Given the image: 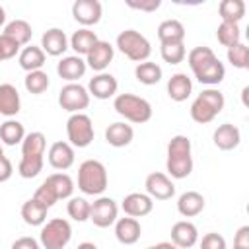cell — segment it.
<instances>
[{"label":"cell","instance_id":"22","mask_svg":"<svg viewBox=\"0 0 249 249\" xmlns=\"http://www.w3.org/2000/svg\"><path fill=\"white\" fill-rule=\"evenodd\" d=\"M132 138H134V128L123 121L113 123L105 128V142L113 148H124L132 142Z\"/></svg>","mask_w":249,"mask_h":249},{"label":"cell","instance_id":"4","mask_svg":"<svg viewBox=\"0 0 249 249\" xmlns=\"http://www.w3.org/2000/svg\"><path fill=\"white\" fill-rule=\"evenodd\" d=\"M113 109L124 119L134 124L148 123L152 119V105L148 99L138 97L134 93H119L113 99Z\"/></svg>","mask_w":249,"mask_h":249},{"label":"cell","instance_id":"14","mask_svg":"<svg viewBox=\"0 0 249 249\" xmlns=\"http://www.w3.org/2000/svg\"><path fill=\"white\" fill-rule=\"evenodd\" d=\"M47 160H49V165L53 169H58V171H66L74 165V148L68 144V142H53L49 152H47Z\"/></svg>","mask_w":249,"mask_h":249},{"label":"cell","instance_id":"7","mask_svg":"<svg viewBox=\"0 0 249 249\" xmlns=\"http://www.w3.org/2000/svg\"><path fill=\"white\" fill-rule=\"evenodd\" d=\"M66 136L72 148H88L93 142V123L86 113H74L66 121Z\"/></svg>","mask_w":249,"mask_h":249},{"label":"cell","instance_id":"17","mask_svg":"<svg viewBox=\"0 0 249 249\" xmlns=\"http://www.w3.org/2000/svg\"><path fill=\"white\" fill-rule=\"evenodd\" d=\"M68 47V37L60 27H51L41 35V49L49 56H60Z\"/></svg>","mask_w":249,"mask_h":249},{"label":"cell","instance_id":"2","mask_svg":"<svg viewBox=\"0 0 249 249\" xmlns=\"http://www.w3.org/2000/svg\"><path fill=\"white\" fill-rule=\"evenodd\" d=\"M167 175L173 179H185L193 171V148L191 140L185 134H175L167 144V160H165Z\"/></svg>","mask_w":249,"mask_h":249},{"label":"cell","instance_id":"13","mask_svg":"<svg viewBox=\"0 0 249 249\" xmlns=\"http://www.w3.org/2000/svg\"><path fill=\"white\" fill-rule=\"evenodd\" d=\"M117 89H119V82L113 74L109 72H99L95 74L89 82H88V93L89 97L93 95L95 99H109V97H115L117 95Z\"/></svg>","mask_w":249,"mask_h":249},{"label":"cell","instance_id":"5","mask_svg":"<svg viewBox=\"0 0 249 249\" xmlns=\"http://www.w3.org/2000/svg\"><path fill=\"white\" fill-rule=\"evenodd\" d=\"M117 49L132 62H144L152 54L150 41L136 29H124L117 35Z\"/></svg>","mask_w":249,"mask_h":249},{"label":"cell","instance_id":"38","mask_svg":"<svg viewBox=\"0 0 249 249\" xmlns=\"http://www.w3.org/2000/svg\"><path fill=\"white\" fill-rule=\"evenodd\" d=\"M216 111L206 103V101H202L198 95H196V99L191 103V119L195 121V123H198V124H206V123H212L214 119H216Z\"/></svg>","mask_w":249,"mask_h":249},{"label":"cell","instance_id":"39","mask_svg":"<svg viewBox=\"0 0 249 249\" xmlns=\"http://www.w3.org/2000/svg\"><path fill=\"white\" fill-rule=\"evenodd\" d=\"M228 62L233 66V68H239V70H247L249 68V49L245 43H235L233 47L228 49Z\"/></svg>","mask_w":249,"mask_h":249},{"label":"cell","instance_id":"51","mask_svg":"<svg viewBox=\"0 0 249 249\" xmlns=\"http://www.w3.org/2000/svg\"><path fill=\"white\" fill-rule=\"evenodd\" d=\"M76 249H97V245L91 243V241H84V243H80Z\"/></svg>","mask_w":249,"mask_h":249},{"label":"cell","instance_id":"21","mask_svg":"<svg viewBox=\"0 0 249 249\" xmlns=\"http://www.w3.org/2000/svg\"><path fill=\"white\" fill-rule=\"evenodd\" d=\"M21 111V97L16 86L0 84V115L12 119Z\"/></svg>","mask_w":249,"mask_h":249},{"label":"cell","instance_id":"46","mask_svg":"<svg viewBox=\"0 0 249 249\" xmlns=\"http://www.w3.org/2000/svg\"><path fill=\"white\" fill-rule=\"evenodd\" d=\"M126 6L132 10H140V12H156L161 6V0H140V2L126 0Z\"/></svg>","mask_w":249,"mask_h":249},{"label":"cell","instance_id":"42","mask_svg":"<svg viewBox=\"0 0 249 249\" xmlns=\"http://www.w3.org/2000/svg\"><path fill=\"white\" fill-rule=\"evenodd\" d=\"M198 97H200L202 101H206L218 115L222 113V109H224V105H226V97H224V93H222L218 88H204V89L198 93Z\"/></svg>","mask_w":249,"mask_h":249},{"label":"cell","instance_id":"24","mask_svg":"<svg viewBox=\"0 0 249 249\" xmlns=\"http://www.w3.org/2000/svg\"><path fill=\"white\" fill-rule=\"evenodd\" d=\"M204 196L196 191H187L177 198V212L183 218H195L204 210Z\"/></svg>","mask_w":249,"mask_h":249},{"label":"cell","instance_id":"32","mask_svg":"<svg viewBox=\"0 0 249 249\" xmlns=\"http://www.w3.org/2000/svg\"><path fill=\"white\" fill-rule=\"evenodd\" d=\"M25 138V128L19 121L16 119H8L0 124V142L6 146H16L21 144Z\"/></svg>","mask_w":249,"mask_h":249},{"label":"cell","instance_id":"10","mask_svg":"<svg viewBox=\"0 0 249 249\" xmlns=\"http://www.w3.org/2000/svg\"><path fill=\"white\" fill-rule=\"evenodd\" d=\"M144 187H146V195L156 200H169L175 195V185H173L171 177L161 171L150 173L144 181Z\"/></svg>","mask_w":249,"mask_h":249},{"label":"cell","instance_id":"11","mask_svg":"<svg viewBox=\"0 0 249 249\" xmlns=\"http://www.w3.org/2000/svg\"><path fill=\"white\" fill-rule=\"evenodd\" d=\"M72 16L80 25L89 29V25H95L101 21V16H103L101 2L99 0H76L72 4Z\"/></svg>","mask_w":249,"mask_h":249},{"label":"cell","instance_id":"9","mask_svg":"<svg viewBox=\"0 0 249 249\" xmlns=\"http://www.w3.org/2000/svg\"><path fill=\"white\" fill-rule=\"evenodd\" d=\"M119 218V206L111 196H97L91 202L89 210V220L97 228H109L117 222Z\"/></svg>","mask_w":249,"mask_h":249},{"label":"cell","instance_id":"30","mask_svg":"<svg viewBox=\"0 0 249 249\" xmlns=\"http://www.w3.org/2000/svg\"><path fill=\"white\" fill-rule=\"evenodd\" d=\"M2 33L6 37H10L12 41H16L19 47H27L31 37H33V29L25 19H14V21L6 23Z\"/></svg>","mask_w":249,"mask_h":249},{"label":"cell","instance_id":"47","mask_svg":"<svg viewBox=\"0 0 249 249\" xmlns=\"http://www.w3.org/2000/svg\"><path fill=\"white\" fill-rule=\"evenodd\" d=\"M233 247L249 249V226H241L233 235Z\"/></svg>","mask_w":249,"mask_h":249},{"label":"cell","instance_id":"40","mask_svg":"<svg viewBox=\"0 0 249 249\" xmlns=\"http://www.w3.org/2000/svg\"><path fill=\"white\" fill-rule=\"evenodd\" d=\"M214 58H216V54H214V51L210 47H195L187 54V62H189V66H191L193 72L198 70V68H202L204 64H208Z\"/></svg>","mask_w":249,"mask_h":249},{"label":"cell","instance_id":"37","mask_svg":"<svg viewBox=\"0 0 249 249\" xmlns=\"http://www.w3.org/2000/svg\"><path fill=\"white\" fill-rule=\"evenodd\" d=\"M89 210H91V202H88L84 196H70L68 198L66 212L72 220H76V222L89 220Z\"/></svg>","mask_w":249,"mask_h":249},{"label":"cell","instance_id":"25","mask_svg":"<svg viewBox=\"0 0 249 249\" xmlns=\"http://www.w3.org/2000/svg\"><path fill=\"white\" fill-rule=\"evenodd\" d=\"M191 93H193V82H191V78L187 74L177 72L167 80V95H169V99L181 103V101L189 99Z\"/></svg>","mask_w":249,"mask_h":249},{"label":"cell","instance_id":"18","mask_svg":"<svg viewBox=\"0 0 249 249\" xmlns=\"http://www.w3.org/2000/svg\"><path fill=\"white\" fill-rule=\"evenodd\" d=\"M198 241V230L189 220H179L171 228V243L179 249H191Z\"/></svg>","mask_w":249,"mask_h":249},{"label":"cell","instance_id":"44","mask_svg":"<svg viewBox=\"0 0 249 249\" xmlns=\"http://www.w3.org/2000/svg\"><path fill=\"white\" fill-rule=\"evenodd\" d=\"M33 198H35V200H39L41 204H45L47 208H51V206H54V204L58 202V200H56V196L53 195V191H51L45 183H41V185L37 187V191H35Z\"/></svg>","mask_w":249,"mask_h":249},{"label":"cell","instance_id":"49","mask_svg":"<svg viewBox=\"0 0 249 249\" xmlns=\"http://www.w3.org/2000/svg\"><path fill=\"white\" fill-rule=\"evenodd\" d=\"M14 173V165L10 161V158L0 156V183H6Z\"/></svg>","mask_w":249,"mask_h":249},{"label":"cell","instance_id":"53","mask_svg":"<svg viewBox=\"0 0 249 249\" xmlns=\"http://www.w3.org/2000/svg\"><path fill=\"white\" fill-rule=\"evenodd\" d=\"M0 156H4V152H2V144H0Z\"/></svg>","mask_w":249,"mask_h":249},{"label":"cell","instance_id":"27","mask_svg":"<svg viewBox=\"0 0 249 249\" xmlns=\"http://www.w3.org/2000/svg\"><path fill=\"white\" fill-rule=\"evenodd\" d=\"M158 39L161 45L183 43L185 39V25L179 19H163L158 25Z\"/></svg>","mask_w":249,"mask_h":249},{"label":"cell","instance_id":"12","mask_svg":"<svg viewBox=\"0 0 249 249\" xmlns=\"http://www.w3.org/2000/svg\"><path fill=\"white\" fill-rule=\"evenodd\" d=\"M113 56H115V47L109 43V41H97L95 45H93V49L86 54V64H88V68H91L93 72H105L107 70V66L113 62Z\"/></svg>","mask_w":249,"mask_h":249},{"label":"cell","instance_id":"28","mask_svg":"<svg viewBox=\"0 0 249 249\" xmlns=\"http://www.w3.org/2000/svg\"><path fill=\"white\" fill-rule=\"evenodd\" d=\"M97 41H99V39H97L95 31H91V29H88V27H80L78 31L72 33V37L68 39V45H70V49H72L78 56H86V54L93 49V45H95Z\"/></svg>","mask_w":249,"mask_h":249},{"label":"cell","instance_id":"6","mask_svg":"<svg viewBox=\"0 0 249 249\" xmlns=\"http://www.w3.org/2000/svg\"><path fill=\"white\" fill-rule=\"evenodd\" d=\"M72 239V226L64 218H53L41 226L39 243L43 249H64Z\"/></svg>","mask_w":249,"mask_h":249},{"label":"cell","instance_id":"20","mask_svg":"<svg viewBox=\"0 0 249 249\" xmlns=\"http://www.w3.org/2000/svg\"><path fill=\"white\" fill-rule=\"evenodd\" d=\"M212 140H214V146L222 152H230V150H235L241 142V132L235 124L231 123H224L220 124L214 134H212Z\"/></svg>","mask_w":249,"mask_h":249},{"label":"cell","instance_id":"33","mask_svg":"<svg viewBox=\"0 0 249 249\" xmlns=\"http://www.w3.org/2000/svg\"><path fill=\"white\" fill-rule=\"evenodd\" d=\"M218 14L222 21L239 23L245 18V2L243 0H222L218 6Z\"/></svg>","mask_w":249,"mask_h":249},{"label":"cell","instance_id":"1","mask_svg":"<svg viewBox=\"0 0 249 249\" xmlns=\"http://www.w3.org/2000/svg\"><path fill=\"white\" fill-rule=\"evenodd\" d=\"M45 150L47 138L43 132H29L21 142V160L18 165V173L23 179H33L43 171L45 163Z\"/></svg>","mask_w":249,"mask_h":249},{"label":"cell","instance_id":"16","mask_svg":"<svg viewBox=\"0 0 249 249\" xmlns=\"http://www.w3.org/2000/svg\"><path fill=\"white\" fill-rule=\"evenodd\" d=\"M121 208L130 218H142L148 216L154 208V198H150L146 193H130L123 198Z\"/></svg>","mask_w":249,"mask_h":249},{"label":"cell","instance_id":"31","mask_svg":"<svg viewBox=\"0 0 249 249\" xmlns=\"http://www.w3.org/2000/svg\"><path fill=\"white\" fill-rule=\"evenodd\" d=\"M47 212H49V208L45 204H41L39 200H35V198L25 200L23 206H21V218H23V222L27 226H33V228L35 226H43L47 222Z\"/></svg>","mask_w":249,"mask_h":249},{"label":"cell","instance_id":"45","mask_svg":"<svg viewBox=\"0 0 249 249\" xmlns=\"http://www.w3.org/2000/svg\"><path fill=\"white\" fill-rule=\"evenodd\" d=\"M200 249H228V245H226V239H224L220 233L210 231V233H206V235L202 237Z\"/></svg>","mask_w":249,"mask_h":249},{"label":"cell","instance_id":"52","mask_svg":"<svg viewBox=\"0 0 249 249\" xmlns=\"http://www.w3.org/2000/svg\"><path fill=\"white\" fill-rule=\"evenodd\" d=\"M6 23V10H4V6L0 4V27Z\"/></svg>","mask_w":249,"mask_h":249},{"label":"cell","instance_id":"36","mask_svg":"<svg viewBox=\"0 0 249 249\" xmlns=\"http://www.w3.org/2000/svg\"><path fill=\"white\" fill-rule=\"evenodd\" d=\"M216 39L220 45L224 47H233L235 43L241 41V31H239V23H228V21H222L216 29Z\"/></svg>","mask_w":249,"mask_h":249},{"label":"cell","instance_id":"8","mask_svg":"<svg viewBox=\"0 0 249 249\" xmlns=\"http://www.w3.org/2000/svg\"><path fill=\"white\" fill-rule=\"evenodd\" d=\"M58 105L68 111V113H82L84 109H88L89 105V93L88 88H84L82 84L74 82V84H66L60 88L58 91Z\"/></svg>","mask_w":249,"mask_h":249},{"label":"cell","instance_id":"29","mask_svg":"<svg viewBox=\"0 0 249 249\" xmlns=\"http://www.w3.org/2000/svg\"><path fill=\"white\" fill-rule=\"evenodd\" d=\"M45 58L47 54L43 53L41 47H35V45H27L19 51L18 54V62L19 66L25 70V72H35V70H41L43 64H45Z\"/></svg>","mask_w":249,"mask_h":249},{"label":"cell","instance_id":"43","mask_svg":"<svg viewBox=\"0 0 249 249\" xmlns=\"http://www.w3.org/2000/svg\"><path fill=\"white\" fill-rule=\"evenodd\" d=\"M18 53H19V45L10 37H6L4 33H0V62L14 58Z\"/></svg>","mask_w":249,"mask_h":249},{"label":"cell","instance_id":"23","mask_svg":"<svg viewBox=\"0 0 249 249\" xmlns=\"http://www.w3.org/2000/svg\"><path fill=\"white\" fill-rule=\"evenodd\" d=\"M193 74H195L196 82H200V84H204V86H208V88H214V86H218V84L226 78V66H224V64L218 60V56H216L214 60H210V62L204 64L202 68L195 70Z\"/></svg>","mask_w":249,"mask_h":249},{"label":"cell","instance_id":"41","mask_svg":"<svg viewBox=\"0 0 249 249\" xmlns=\"http://www.w3.org/2000/svg\"><path fill=\"white\" fill-rule=\"evenodd\" d=\"M160 54L167 64H179L187 56V49L183 43H173V45H161Z\"/></svg>","mask_w":249,"mask_h":249},{"label":"cell","instance_id":"54","mask_svg":"<svg viewBox=\"0 0 249 249\" xmlns=\"http://www.w3.org/2000/svg\"><path fill=\"white\" fill-rule=\"evenodd\" d=\"M233 249H239V247H233Z\"/></svg>","mask_w":249,"mask_h":249},{"label":"cell","instance_id":"34","mask_svg":"<svg viewBox=\"0 0 249 249\" xmlns=\"http://www.w3.org/2000/svg\"><path fill=\"white\" fill-rule=\"evenodd\" d=\"M161 74H163L161 72V66L156 64V62H152V60H144V62L136 64V68H134V78L140 84H144V86L158 84L161 80Z\"/></svg>","mask_w":249,"mask_h":249},{"label":"cell","instance_id":"15","mask_svg":"<svg viewBox=\"0 0 249 249\" xmlns=\"http://www.w3.org/2000/svg\"><path fill=\"white\" fill-rule=\"evenodd\" d=\"M86 70H88V64H86V60H84L82 56H78V54L62 56V58L58 60V64H56V74H58L62 80H66L68 84H74V82H78L80 78H84Z\"/></svg>","mask_w":249,"mask_h":249},{"label":"cell","instance_id":"19","mask_svg":"<svg viewBox=\"0 0 249 249\" xmlns=\"http://www.w3.org/2000/svg\"><path fill=\"white\" fill-rule=\"evenodd\" d=\"M142 235V226L136 218L124 216V218H117L115 222V237L119 243L123 245H134Z\"/></svg>","mask_w":249,"mask_h":249},{"label":"cell","instance_id":"50","mask_svg":"<svg viewBox=\"0 0 249 249\" xmlns=\"http://www.w3.org/2000/svg\"><path fill=\"white\" fill-rule=\"evenodd\" d=\"M148 249H179V247H175L171 241H161V243H156V245H152Z\"/></svg>","mask_w":249,"mask_h":249},{"label":"cell","instance_id":"3","mask_svg":"<svg viewBox=\"0 0 249 249\" xmlns=\"http://www.w3.org/2000/svg\"><path fill=\"white\" fill-rule=\"evenodd\" d=\"M109 185L107 167L99 160H86L78 167V189L89 196H101Z\"/></svg>","mask_w":249,"mask_h":249},{"label":"cell","instance_id":"48","mask_svg":"<svg viewBox=\"0 0 249 249\" xmlns=\"http://www.w3.org/2000/svg\"><path fill=\"white\" fill-rule=\"evenodd\" d=\"M10 249H41V243L35 239V237H29V235H23V237H18Z\"/></svg>","mask_w":249,"mask_h":249},{"label":"cell","instance_id":"35","mask_svg":"<svg viewBox=\"0 0 249 249\" xmlns=\"http://www.w3.org/2000/svg\"><path fill=\"white\" fill-rule=\"evenodd\" d=\"M23 86L29 93L33 95H39V93H45L51 86V80H49V74L43 72V70H35V72H27V76L23 78Z\"/></svg>","mask_w":249,"mask_h":249},{"label":"cell","instance_id":"26","mask_svg":"<svg viewBox=\"0 0 249 249\" xmlns=\"http://www.w3.org/2000/svg\"><path fill=\"white\" fill-rule=\"evenodd\" d=\"M51 191L53 195L56 196V200H64V198H70L72 193H74V181L68 173H51L45 181H43Z\"/></svg>","mask_w":249,"mask_h":249}]
</instances>
